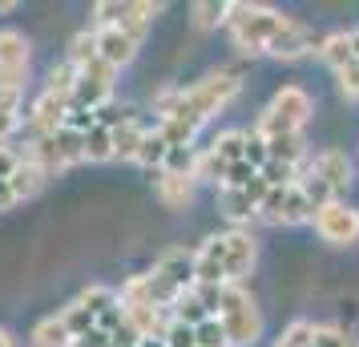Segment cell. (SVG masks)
I'll return each instance as SVG.
<instances>
[{
	"label": "cell",
	"instance_id": "26",
	"mask_svg": "<svg viewBox=\"0 0 359 347\" xmlns=\"http://www.w3.org/2000/svg\"><path fill=\"white\" fill-rule=\"evenodd\" d=\"M311 339H315V323H311V319H294V323L283 327L275 347H311Z\"/></svg>",
	"mask_w": 359,
	"mask_h": 347
},
{
	"label": "cell",
	"instance_id": "33",
	"mask_svg": "<svg viewBox=\"0 0 359 347\" xmlns=\"http://www.w3.org/2000/svg\"><path fill=\"white\" fill-rule=\"evenodd\" d=\"M0 347H20V339L13 335V331H4V327H0Z\"/></svg>",
	"mask_w": 359,
	"mask_h": 347
},
{
	"label": "cell",
	"instance_id": "21",
	"mask_svg": "<svg viewBox=\"0 0 359 347\" xmlns=\"http://www.w3.org/2000/svg\"><path fill=\"white\" fill-rule=\"evenodd\" d=\"M25 125V93L20 89H0V146Z\"/></svg>",
	"mask_w": 359,
	"mask_h": 347
},
{
	"label": "cell",
	"instance_id": "34",
	"mask_svg": "<svg viewBox=\"0 0 359 347\" xmlns=\"http://www.w3.org/2000/svg\"><path fill=\"white\" fill-rule=\"evenodd\" d=\"M13 8H17L13 0H0V13H13Z\"/></svg>",
	"mask_w": 359,
	"mask_h": 347
},
{
	"label": "cell",
	"instance_id": "3",
	"mask_svg": "<svg viewBox=\"0 0 359 347\" xmlns=\"http://www.w3.org/2000/svg\"><path fill=\"white\" fill-rule=\"evenodd\" d=\"M287 25H291V17L271 8V4H230L226 33H230V41H234L238 53H246V57H266Z\"/></svg>",
	"mask_w": 359,
	"mask_h": 347
},
{
	"label": "cell",
	"instance_id": "4",
	"mask_svg": "<svg viewBox=\"0 0 359 347\" xmlns=\"http://www.w3.org/2000/svg\"><path fill=\"white\" fill-rule=\"evenodd\" d=\"M214 319L222 323L230 347H255L262 339V311L246 287H218Z\"/></svg>",
	"mask_w": 359,
	"mask_h": 347
},
{
	"label": "cell",
	"instance_id": "32",
	"mask_svg": "<svg viewBox=\"0 0 359 347\" xmlns=\"http://www.w3.org/2000/svg\"><path fill=\"white\" fill-rule=\"evenodd\" d=\"M13 206H17V194H13V186L0 178V215H4V210H13Z\"/></svg>",
	"mask_w": 359,
	"mask_h": 347
},
{
	"label": "cell",
	"instance_id": "35",
	"mask_svg": "<svg viewBox=\"0 0 359 347\" xmlns=\"http://www.w3.org/2000/svg\"><path fill=\"white\" fill-rule=\"evenodd\" d=\"M355 347H359V343H355Z\"/></svg>",
	"mask_w": 359,
	"mask_h": 347
},
{
	"label": "cell",
	"instance_id": "23",
	"mask_svg": "<svg viewBox=\"0 0 359 347\" xmlns=\"http://www.w3.org/2000/svg\"><path fill=\"white\" fill-rule=\"evenodd\" d=\"M190 17H194V29H202V33H210V29H226V17H230V4L226 0H198V4H190Z\"/></svg>",
	"mask_w": 359,
	"mask_h": 347
},
{
	"label": "cell",
	"instance_id": "14",
	"mask_svg": "<svg viewBox=\"0 0 359 347\" xmlns=\"http://www.w3.org/2000/svg\"><path fill=\"white\" fill-rule=\"evenodd\" d=\"M262 194H266V182H262V178H255V182L243 186V190H218V215L226 218L234 231H243V222L259 218Z\"/></svg>",
	"mask_w": 359,
	"mask_h": 347
},
{
	"label": "cell",
	"instance_id": "8",
	"mask_svg": "<svg viewBox=\"0 0 359 347\" xmlns=\"http://www.w3.org/2000/svg\"><path fill=\"white\" fill-rule=\"evenodd\" d=\"M194 250H165L162 259L154 263V271H146V287L149 295L162 303L165 311L178 303L186 291H194Z\"/></svg>",
	"mask_w": 359,
	"mask_h": 347
},
{
	"label": "cell",
	"instance_id": "31",
	"mask_svg": "<svg viewBox=\"0 0 359 347\" xmlns=\"http://www.w3.org/2000/svg\"><path fill=\"white\" fill-rule=\"evenodd\" d=\"M246 162L255 165V170L266 165V137H259L255 130H250V137H246Z\"/></svg>",
	"mask_w": 359,
	"mask_h": 347
},
{
	"label": "cell",
	"instance_id": "27",
	"mask_svg": "<svg viewBox=\"0 0 359 347\" xmlns=\"http://www.w3.org/2000/svg\"><path fill=\"white\" fill-rule=\"evenodd\" d=\"M194 343L198 347H230V339H226V331H222V323L210 315L206 323H198L194 327Z\"/></svg>",
	"mask_w": 359,
	"mask_h": 347
},
{
	"label": "cell",
	"instance_id": "2",
	"mask_svg": "<svg viewBox=\"0 0 359 347\" xmlns=\"http://www.w3.org/2000/svg\"><path fill=\"white\" fill-rule=\"evenodd\" d=\"M259 263V243L250 231H222L210 234L194 250V279L202 287H243V279Z\"/></svg>",
	"mask_w": 359,
	"mask_h": 347
},
{
	"label": "cell",
	"instance_id": "28",
	"mask_svg": "<svg viewBox=\"0 0 359 347\" xmlns=\"http://www.w3.org/2000/svg\"><path fill=\"white\" fill-rule=\"evenodd\" d=\"M162 343H165V347H198V343H194V327H186V323H178V319H170V327H165Z\"/></svg>",
	"mask_w": 359,
	"mask_h": 347
},
{
	"label": "cell",
	"instance_id": "12",
	"mask_svg": "<svg viewBox=\"0 0 359 347\" xmlns=\"http://www.w3.org/2000/svg\"><path fill=\"white\" fill-rule=\"evenodd\" d=\"M311 226H315V234L323 238L327 247H355L359 243V210L351 206V202H323L319 210H315V218H311Z\"/></svg>",
	"mask_w": 359,
	"mask_h": 347
},
{
	"label": "cell",
	"instance_id": "25",
	"mask_svg": "<svg viewBox=\"0 0 359 347\" xmlns=\"http://www.w3.org/2000/svg\"><path fill=\"white\" fill-rule=\"evenodd\" d=\"M311 347H355V335L339 323H315V339Z\"/></svg>",
	"mask_w": 359,
	"mask_h": 347
},
{
	"label": "cell",
	"instance_id": "18",
	"mask_svg": "<svg viewBox=\"0 0 359 347\" xmlns=\"http://www.w3.org/2000/svg\"><path fill=\"white\" fill-rule=\"evenodd\" d=\"M146 133H149V125L142 121V117L130 114L114 130V158H121V162H137V154H142V146H146Z\"/></svg>",
	"mask_w": 359,
	"mask_h": 347
},
{
	"label": "cell",
	"instance_id": "7",
	"mask_svg": "<svg viewBox=\"0 0 359 347\" xmlns=\"http://www.w3.org/2000/svg\"><path fill=\"white\" fill-rule=\"evenodd\" d=\"M73 89H77V69L69 65V61H61L49 73V81L41 89V97L33 101V109H29V125H33L36 137L57 133L65 125L69 109H73Z\"/></svg>",
	"mask_w": 359,
	"mask_h": 347
},
{
	"label": "cell",
	"instance_id": "24",
	"mask_svg": "<svg viewBox=\"0 0 359 347\" xmlns=\"http://www.w3.org/2000/svg\"><path fill=\"white\" fill-rule=\"evenodd\" d=\"M165 158H170V146H165V137L158 133V125L146 133V146H142V154H137V165H146V170H158L162 174Z\"/></svg>",
	"mask_w": 359,
	"mask_h": 347
},
{
	"label": "cell",
	"instance_id": "9",
	"mask_svg": "<svg viewBox=\"0 0 359 347\" xmlns=\"http://www.w3.org/2000/svg\"><path fill=\"white\" fill-rule=\"evenodd\" d=\"M259 218L266 226H303L315 218V202L303 190V182H287V186H266L259 206Z\"/></svg>",
	"mask_w": 359,
	"mask_h": 347
},
{
	"label": "cell",
	"instance_id": "1",
	"mask_svg": "<svg viewBox=\"0 0 359 347\" xmlns=\"http://www.w3.org/2000/svg\"><path fill=\"white\" fill-rule=\"evenodd\" d=\"M238 93H243V77L234 69H214V73H206L190 89H165L162 97H158V114H162L158 133L165 137L170 149L194 146L198 130L214 114H222Z\"/></svg>",
	"mask_w": 359,
	"mask_h": 347
},
{
	"label": "cell",
	"instance_id": "6",
	"mask_svg": "<svg viewBox=\"0 0 359 347\" xmlns=\"http://www.w3.org/2000/svg\"><path fill=\"white\" fill-rule=\"evenodd\" d=\"M351 178H355V162L343 149H319V154H311V162L299 182H303V190L311 194L315 210H319L323 202H339L347 194Z\"/></svg>",
	"mask_w": 359,
	"mask_h": 347
},
{
	"label": "cell",
	"instance_id": "5",
	"mask_svg": "<svg viewBox=\"0 0 359 347\" xmlns=\"http://www.w3.org/2000/svg\"><path fill=\"white\" fill-rule=\"evenodd\" d=\"M311 114H315V101H311V93L303 89V85H283L275 97L266 101V109L259 114V125H255V133L259 137H294V133L307 130Z\"/></svg>",
	"mask_w": 359,
	"mask_h": 347
},
{
	"label": "cell",
	"instance_id": "16",
	"mask_svg": "<svg viewBox=\"0 0 359 347\" xmlns=\"http://www.w3.org/2000/svg\"><path fill=\"white\" fill-rule=\"evenodd\" d=\"M315 49H319V36L311 33L303 20L291 17V25L283 29V36L271 45V53H266V57H275V61H303V57H311Z\"/></svg>",
	"mask_w": 359,
	"mask_h": 347
},
{
	"label": "cell",
	"instance_id": "13",
	"mask_svg": "<svg viewBox=\"0 0 359 347\" xmlns=\"http://www.w3.org/2000/svg\"><path fill=\"white\" fill-rule=\"evenodd\" d=\"M29 36L20 29H0V89H20L29 81Z\"/></svg>",
	"mask_w": 359,
	"mask_h": 347
},
{
	"label": "cell",
	"instance_id": "30",
	"mask_svg": "<svg viewBox=\"0 0 359 347\" xmlns=\"http://www.w3.org/2000/svg\"><path fill=\"white\" fill-rule=\"evenodd\" d=\"M335 77H339V93H343V97L359 101V61H351L347 69H339Z\"/></svg>",
	"mask_w": 359,
	"mask_h": 347
},
{
	"label": "cell",
	"instance_id": "17",
	"mask_svg": "<svg viewBox=\"0 0 359 347\" xmlns=\"http://www.w3.org/2000/svg\"><path fill=\"white\" fill-rule=\"evenodd\" d=\"M194 186H198L194 174H170V170H162L154 178V194H158V202L165 210H186L194 202Z\"/></svg>",
	"mask_w": 359,
	"mask_h": 347
},
{
	"label": "cell",
	"instance_id": "29",
	"mask_svg": "<svg viewBox=\"0 0 359 347\" xmlns=\"http://www.w3.org/2000/svg\"><path fill=\"white\" fill-rule=\"evenodd\" d=\"M20 165H25V149H17L13 142H8V146H0V178H4V182L17 174Z\"/></svg>",
	"mask_w": 359,
	"mask_h": 347
},
{
	"label": "cell",
	"instance_id": "20",
	"mask_svg": "<svg viewBox=\"0 0 359 347\" xmlns=\"http://www.w3.org/2000/svg\"><path fill=\"white\" fill-rule=\"evenodd\" d=\"M8 186H13L17 202H33L36 194H41V190L49 186V174H45V170H41V165H36L33 158H29V154H25V165H20L13 178H8Z\"/></svg>",
	"mask_w": 359,
	"mask_h": 347
},
{
	"label": "cell",
	"instance_id": "19",
	"mask_svg": "<svg viewBox=\"0 0 359 347\" xmlns=\"http://www.w3.org/2000/svg\"><path fill=\"white\" fill-rule=\"evenodd\" d=\"M29 343L33 347H77V335L69 331L65 315H45L41 323L33 327V335H29Z\"/></svg>",
	"mask_w": 359,
	"mask_h": 347
},
{
	"label": "cell",
	"instance_id": "15",
	"mask_svg": "<svg viewBox=\"0 0 359 347\" xmlns=\"http://www.w3.org/2000/svg\"><path fill=\"white\" fill-rule=\"evenodd\" d=\"M97 33V53L105 65H114L117 73L126 65H133V57H137V49H142V41L146 36L142 33H130V29H93Z\"/></svg>",
	"mask_w": 359,
	"mask_h": 347
},
{
	"label": "cell",
	"instance_id": "10",
	"mask_svg": "<svg viewBox=\"0 0 359 347\" xmlns=\"http://www.w3.org/2000/svg\"><path fill=\"white\" fill-rule=\"evenodd\" d=\"M154 17H162V4L149 0H101L93 4V29H130V33H149Z\"/></svg>",
	"mask_w": 359,
	"mask_h": 347
},
{
	"label": "cell",
	"instance_id": "11",
	"mask_svg": "<svg viewBox=\"0 0 359 347\" xmlns=\"http://www.w3.org/2000/svg\"><path fill=\"white\" fill-rule=\"evenodd\" d=\"M29 158H33L45 174H61L69 165L85 162V149H81V133L73 130H57V133H45V137H33V146L25 149Z\"/></svg>",
	"mask_w": 359,
	"mask_h": 347
},
{
	"label": "cell",
	"instance_id": "22",
	"mask_svg": "<svg viewBox=\"0 0 359 347\" xmlns=\"http://www.w3.org/2000/svg\"><path fill=\"white\" fill-rule=\"evenodd\" d=\"M85 162H114V130L109 125H93L89 133H81Z\"/></svg>",
	"mask_w": 359,
	"mask_h": 347
}]
</instances>
